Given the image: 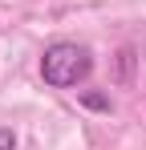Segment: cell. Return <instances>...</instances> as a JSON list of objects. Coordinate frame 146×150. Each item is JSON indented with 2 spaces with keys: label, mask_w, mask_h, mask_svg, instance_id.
<instances>
[{
  "label": "cell",
  "mask_w": 146,
  "mask_h": 150,
  "mask_svg": "<svg viewBox=\"0 0 146 150\" xmlns=\"http://www.w3.org/2000/svg\"><path fill=\"white\" fill-rule=\"evenodd\" d=\"M89 73H94V57L77 41H53L45 49V57H41V77L53 89H73Z\"/></svg>",
  "instance_id": "cell-1"
},
{
  "label": "cell",
  "mask_w": 146,
  "mask_h": 150,
  "mask_svg": "<svg viewBox=\"0 0 146 150\" xmlns=\"http://www.w3.org/2000/svg\"><path fill=\"white\" fill-rule=\"evenodd\" d=\"M0 150H16V134L8 126H0Z\"/></svg>",
  "instance_id": "cell-3"
},
{
  "label": "cell",
  "mask_w": 146,
  "mask_h": 150,
  "mask_svg": "<svg viewBox=\"0 0 146 150\" xmlns=\"http://www.w3.org/2000/svg\"><path fill=\"white\" fill-rule=\"evenodd\" d=\"M81 101H85L89 110H110V98H106V93H94V89H85V93H81Z\"/></svg>",
  "instance_id": "cell-2"
}]
</instances>
